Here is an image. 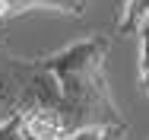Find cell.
<instances>
[{
  "instance_id": "obj_1",
  "label": "cell",
  "mask_w": 149,
  "mask_h": 140,
  "mask_svg": "<svg viewBox=\"0 0 149 140\" xmlns=\"http://www.w3.org/2000/svg\"><path fill=\"white\" fill-rule=\"evenodd\" d=\"M22 127H26L29 140H67L70 137L67 121L57 112H51V108H29V112H22Z\"/></svg>"
},
{
  "instance_id": "obj_2",
  "label": "cell",
  "mask_w": 149,
  "mask_h": 140,
  "mask_svg": "<svg viewBox=\"0 0 149 140\" xmlns=\"http://www.w3.org/2000/svg\"><path fill=\"white\" fill-rule=\"evenodd\" d=\"M143 23H149V0H127L118 16L114 32L118 35H133V32L143 29Z\"/></svg>"
},
{
  "instance_id": "obj_3",
  "label": "cell",
  "mask_w": 149,
  "mask_h": 140,
  "mask_svg": "<svg viewBox=\"0 0 149 140\" xmlns=\"http://www.w3.org/2000/svg\"><path fill=\"white\" fill-rule=\"evenodd\" d=\"M124 134H127V121L124 124H89V127L70 131L67 140H124Z\"/></svg>"
},
{
  "instance_id": "obj_4",
  "label": "cell",
  "mask_w": 149,
  "mask_h": 140,
  "mask_svg": "<svg viewBox=\"0 0 149 140\" xmlns=\"http://www.w3.org/2000/svg\"><path fill=\"white\" fill-rule=\"evenodd\" d=\"M0 140H29L26 127H22V112H13V115L0 118Z\"/></svg>"
},
{
  "instance_id": "obj_5",
  "label": "cell",
  "mask_w": 149,
  "mask_h": 140,
  "mask_svg": "<svg viewBox=\"0 0 149 140\" xmlns=\"http://www.w3.org/2000/svg\"><path fill=\"white\" fill-rule=\"evenodd\" d=\"M140 89L149 96V23L140 29Z\"/></svg>"
},
{
  "instance_id": "obj_6",
  "label": "cell",
  "mask_w": 149,
  "mask_h": 140,
  "mask_svg": "<svg viewBox=\"0 0 149 140\" xmlns=\"http://www.w3.org/2000/svg\"><path fill=\"white\" fill-rule=\"evenodd\" d=\"M6 16H13V13H10V3H6V0H0V23H3Z\"/></svg>"
}]
</instances>
